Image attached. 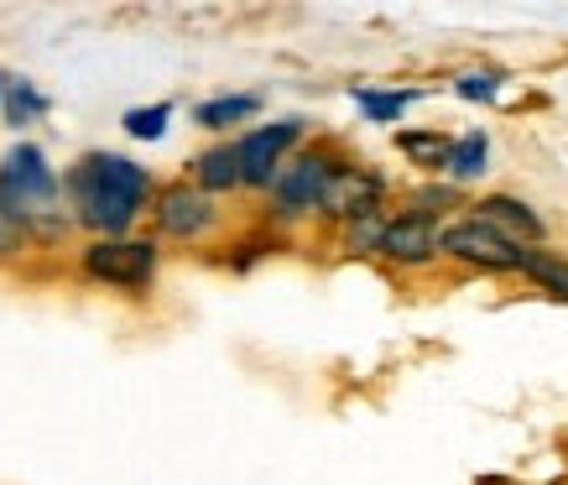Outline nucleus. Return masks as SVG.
Instances as JSON below:
<instances>
[{
  "label": "nucleus",
  "mask_w": 568,
  "mask_h": 485,
  "mask_svg": "<svg viewBox=\"0 0 568 485\" xmlns=\"http://www.w3.org/2000/svg\"><path fill=\"white\" fill-rule=\"evenodd\" d=\"M156 220H162V230H168V235L189 241V235H204V230H209V220H214V204H209L199 189H168V193H162Z\"/></svg>",
  "instance_id": "9"
},
{
  "label": "nucleus",
  "mask_w": 568,
  "mask_h": 485,
  "mask_svg": "<svg viewBox=\"0 0 568 485\" xmlns=\"http://www.w3.org/2000/svg\"><path fill=\"white\" fill-rule=\"evenodd\" d=\"M485 156H490V141H485V131H465V137L448 146V156H444V168L459 183H469V178H480L485 173Z\"/></svg>",
  "instance_id": "11"
},
{
  "label": "nucleus",
  "mask_w": 568,
  "mask_h": 485,
  "mask_svg": "<svg viewBox=\"0 0 568 485\" xmlns=\"http://www.w3.org/2000/svg\"><path fill=\"white\" fill-rule=\"evenodd\" d=\"M17 245H21V220L0 214V256H6V251H17Z\"/></svg>",
  "instance_id": "21"
},
{
  "label": "nucleus",
  "mask_w": 568,
  "mask_h": 485,
  "mask_svg": "<svg viewBox=\"0 0 568 485\" xmlns=\"http://www.w3.org/2000/svg\"><path fill=\"white\" fill-rule=\"evenodd\" d=\"M241 183V162H235V146H214V152L199 156V193H220Z\"/></svg>",
  "instance_id": "13"
},
{
  "label": "nucleus",
  "mask_w": 568,
  "mask_h": 485,
  "mask_svg": "<svg viewBox=\"0 0 568 485\" xmlns=\"http://www.w3.org/2000/svg\"><path fill=\"white\" fill-rule=\"evenodd\" d=\"M454 89H459V100H496L500 73H465Z\"/></svg>",
  "instance_id": "18"
},
{
  "label": "nucleus",
  "mask_w": 568,
  "mask_h": 485,
  "mask_svg": "<svg viewBox=\"0 0 568 485\" xmlns=\"http://www.w3.org/2000/svg\"><path fill=\"white\" fill-rule=\"evenodd\" d=\"M438 245H444L448 256L490 266V272H511V266H521V256H527L511 235H500L496 225H485L480 214H475V220H459V225H448L444 235H438Z\"/></svg>",
  "instance_id": "3"
},
{
  "label": "nucleus",
  "mask_w": 568,
  "mask_h": 485,
  "mask_svg": "<svg viewBox=\"0 0 568 485\" xmlns=\"http://www.w3.org/2000/svg\"><path fill=\"white\" fill-rule=\"evenodd\" d=\"M256 110H261V100H256V94H224V100H209V104H199V110H193V121H199V125H209V131H220V125L251 121Z\"/></svg>",
  "instance_id": "12"
},
{
  "label": "nucleus",
  "mask_w": 568,
  "mask_h": 485,
  "mask_svg": "<svg viewBox=\"0 0 568 485\" xmlns=\"http://www.w3.org/2000/svg\"><path fill=\"white\" fill-rule=\"evenodd\" d=\"M69 193H73V209L89 230H104V235H121L131 220L141 214L146 193H152V178L146 168H136L131 156H115V152H94L84 156L69 178Z\"/></svg>",
  "instance_id": "1"
},
{
  "label": "nucleus",
  "mask_w": 568,
  "mask_h": 485,
  "mask_svg": "<svg viewBox=\"0 0 568 485\" xmlns=\"http://www.w3.org/2000/svg\"><path fill=\"white\" fill-rule=\"evenodd\" d=\"M376 204H381V178L376 173H361V168H345V173L328 178L324 199H318V209H328V214H339V220H376Z\"/></svg>",
  "instance_id": "7"
},
{
  "label": "nucleus",
  "mask_w": 568,
  "mask_h": 485,
  "mask_svg": "<svg viewBox=\"0 0 568 485\" xmlns=\"http://www.w3.org/2000/svg\"><path fill=\"white\" fill-rule=\"evenodd\" d=\"M37 115H48V94H37L27 79H11V84H6V121L32 125Z\"/></svg>",
  "instance_id": "14"
},
{
  "label": "nucleus",
  "mask_w": 568,
  "mask_h": 485,
  "mask_svg": "<svg viewBox=\"0 0 568 485\" xmlns=\"http://www.w3.org/2000/svg\"><path fill=\"white\" fill-rule=\"evenodd\" d=\"M84 272L110 287H146L156 272V251L146 241H100L84 251Z\"/></svg>",
  "instance_id": "4"
},
{
  "label": "nucleus",
  "mask_w": 568,
  "mask_h": 485,
  "mask_svg": "<svg viewBox=\"0 0 568 485\" xmlns=\"http://www.w3.org/2000/svg\"><path fill=\"white\" fill-rule=\"evenodd\" d=\"M355 245H361V251H365V245H381V225H376V220H361V225L349 230V251H355Z\"/></svg>",
  "instance_id": "20"
},
{
  "label": "nucleus",
  "mask_w": 568,
  "mask_h": 485,
  "mask_svg": "<svg viewBox=\"0 0 568 485\" xmlns=\"http://www.w3.org/2000/svg\"><path fill=\"white\" fill-rule=\"evenodd\" d=\"M480 220H485V225H496L500 235L511 230V235L542 241V220H537V214H532L527 204H521V199H506V193H496V199H485V204H480Z\"/></svg>",
  "instance_id": "10"
},
{
  "label": "nucleus",
  "mask_w": 568,
  "mask_h": 485,
  "mask_svg": "<svg viewBox=\"0 0 568 485\" xmlns=\"http://www.w3.org/2000/svg\"><path fill=\"white\" fill-rule=\"evenodd\" d=\"M402 152H413V156H428L433 168H438V162H444L448 156V146L438 137H402Z\"/></svg>",
  "instance_id": "19"
},
{
  "label": "nucleus",
  "mask_w": 568,
  "mask_h": 485,
  "mask_svg": "<svg viewBox=\"0 0 568 485\" xmlns=\"http://www.w3.org/2000/svg\"><path fill=\"white\" fill-rule=\"evenodd\" d=\"M303 137V121H276L261 125L235 146V162H241V183H256V189H272V178L282 173V152Z\"/></svg>",
  "instance_id": "5"
},
{
  "label": "nucleus",
  "mask_w": 568,
  "mask_h": 485,
  "mask_svg": "<svg viewBox=\"0 0 568 485\" xmlns=\"http://www.w3.org/2000/svg\"><path fill=\"white\" fill-rule=\"evenodd\" d=\"M58 199V178H52L42 146L21 141L0 156V214L11 220H27V214H42Z\"/></svg>",
  "instance_id": "2"
},
{
  "label": "nucleus",
  "mask_w": 568,
  "mask_h": 485,
  "mask_svg": "<svg viewBox=\"0 0 568 485\" xmlns=\"http://www.w3.org/2000/svg\"><path fill=\"white\" fill-rule=\"evenodd\" d=\"M6 84H11V79H6V73H0V94H6Z\"/></svg>",
  "instance_id": "22"
},
{
  "label": "nucleus",
  "mask_w": 568,
  "mask_h": 485,
  "mask_svg": "<svg viewBox=\"0 0 568 485\" xmlns=\"http://www.w3.org/2000/svg\"><path fill=\"white\" fill-rule=\"evenodd\" d=\"M417 94H376V89H355V104H361L371 121H396L407 104H413Z\"/></svg>",
  "instance_id": "16"
},
{
  "label": "nucleus",
  "mask_w": 568,
  "mask_h": 485,
  "mask_svg": "<svg viewBox=\"0 0 568 485\" xmlns=\"http://www.w3.org/2000/svg\"><path fill=\"white\" fill-rule=\"evenodd\" d=\"M521 272H527V277H537L548 293L568 297V261L548 256V251H527V256H521Z\"/></svg>",
  "instance_id": "15"
},
{
  "label": "nucleus",
  "mask_w": 568,
  "mask_h": 485,
  "mask_svg": "<svg viewBox=\"0 0 568 485\" xmlns=\"http://www.w3.org/2000/svg\"><path fill=\"white\" fill-rule=\"evenodd\" d=\"M328 178H334V168H328L324 156H297L293 168H282V173L272 178L276 209H282V214H303V209H313L318 199H324Z\"/></svg>",
  "instance_id": "6"
},
{
  "label": "nucleus",
  "mask_w": 568,
  "mask_h": 485,
  "mask_svg": "<svg viewBox=\"0 0 568 485\" xmlns=\"http://www.w3.org/2000/svg\"><path fill=\"white\" fill-rule=\"evenodd\" d=\"M168 121H173V104H152V110H131V115H125V131L141 141H156L168 131Z\"/></svg>",
  "instance_id": "17"
},
{
  "label": "nucleus",
  "mask_w": 568,
  "mask_h": 485,
  "mask_svg": "<svg viewBox=\"0 0 568 485\" xmlns=\"http://www.w3.org/2000/svg\"><path fill=\"white\" fill-rule=\"evenodd\" d=\"M381 256L392 261H428L438 251V230H433L428 214H407V220H396V225H381Z\"/></svg>",
  "instance_id": "8"
}]
</instances>
